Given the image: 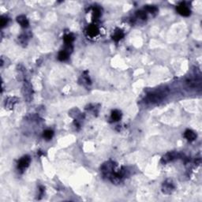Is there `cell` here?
Returning <instances> with one entry per match:
<instances>
[{
  "label": "cell",
  "instance_id": "cell-1",
  "mask_svg": "<svg viewBox=\"0 0 202 202\" xmlns=\"http://www.w3.org/2000/svg\"><path fill=\"white\" fill-rule=\"evenodd\" d=\"M175 189V185L171 180H167L163 182L162 186V191L165 194H171Z\"/></svg>",
  "mask_w": 202,
  "mask_h": 202
},
{
  "label": "cell",
  "instance_id": "cell-2",
  "mask_svg": "<svg viewBox=\"0 0 202 202\" xmlns=\"http://www.w3.org/2000/svg\"><path fill=\"white\" fill-rule=\"evenodd\" d=\"M32 92H33L32 85L29 82L25 81L23 85V88H22V93L25 96V99L29 100L31 99V96H32Z\"/></svg>",
  "mask_w": 202,
  "mask_h": 202
},
{
  "label": "cell",
  "instance_id": "cell-3",
  "mask_svg": "<svg viewBox=\"0 0 202 202\" xmlns=\"http://www.w3.org/2000/svg\"><path fill=\"white\" fill-rule=\"evenodd\" d=\"M31 159L29 155H25L23 156L22 158L20 159V160L18 161V163H17V167H18V169H20L21 171H23L24 169L27 168L29 163H30Z\"/></svg>",
  "mask_w": 202,
  "mask_h": 202
},
{
  "label": "cell",
  "instance_id": "cell-4",
  "mask_svg": "<svg viewBox=\"0 0 202 202\" xmlns=\"http://www.w3.org/2000/svg\"><path fill=\"white\" fill-rule=\"evenodd\" d=\"M114 167H115V165L113 164V163L108 162V163H106L104 164H103L102 167H101V171L104 175L110 176L112 174V172H113Z\"/></svg>",
  "mask_w": 202,
  "mask_h": 202
},
{
  "label": "cell",
  "instance_id": "cell-5",
  "mask_svg": "<svg viewBox=\"0 0 202 202\" xmlns=\"http://www.w3.org/2000/svg\"><path fill=\"white\" fill-rule=\"evenodd\" d=\"M177 10L181 15L185 16V17H187L190 14V10L187 7V6H185V4L183 3L179 5V7H177Z\"/></svg>",
  "mask_w": 202,
  "mask_h": 202
},
{
  "label": "cell",
  "instance_id": "cell-6",
  "mask_svg": "<svg viewBox=\"0 0 202 202\" xmlns=\"http://www.w3.org/2000/svg\"><path fill=\"white\" fill-rule=\"evenodd\" d=\"M87 33L89 37H94L96 36H97L99 33V29L97 28L96 25H92L89 27H88L87 29Z\"/></svg>",
  "mask_w": 202,
  "mask_h": 202
},
{
  "label": "cell",
  "instance_id": "cell-7",
  "mask_svg": "<svg viewBox=\"0 0 202 202\" xmlns=\"http://www.w3.org/2000/svg\"><path fill=\"white\" fill-rule=\"evenodd\" d=\"M176 157H177V154H176L175 152H168V153H167L165 155L163 156L161 162L162 163H167L173 160V159L176 158Z\"/></svg>",
  "mask_w": 202,
  "mask_h": 202
},
{
  "label": "cell",
  "instance_id": "cell-8",
  "mask_svg": "<svg viewBox=\"0 0 202 202\" xmlns=\"http://www.w3.org/2000/svg\"><path fill=\"white\" fill-rule=\"evenodd\" d=\"M17 21L20 24L21 26L23 28H27L29 26V21L26 18L25 16L24 15H21L17 17Z\"/></svg>",
  "mask_w": 202,
  "mask_h": 202
},
{
  "label": "cell",
  "instance_id": "cell-9",
  "mask_svg": "<svg viewBox=\"0 0 202 202\" xmlns=\"http://www.w3.org/2000/svg\"><path fill=\"white\" fill-rule=\"evenodd\" d=\"M184 136L185 138L188 140V141H194L197 138V134H196L194 132L193 130H187L185 132L184 134Z\"/></svg>",
  "mask_w": 202,
  "mask_h": 202
},
{
  "label": "cell",
  "instance_id": "cell-10",
  "mask_svg": "<svg viewBox=\"0 0 202 202\" xmlns=\"http://www.w3.org/2000/svg\"><path fill=\"white\" fill-rule=\"evenodd\" d=\"M123 37H124V33H123L122 30L118 29H116V31L115 32V33L113 35L112 38H113V40H114L115 42H118V41H120L121 39H122Z\"/></svg>",
  "mask_w": 202,
  "mask_h": 202
},
{
  "label": "cell",
  "instance_id": "cell-11",
  "mask_svg": "<svg viewBox=\"0 0 202 202\" xmlns=\"http://www.w3.org/2000/svg\"><path fill=\"white\" fill-rule=\"evenodd\" d=\"M17 102V99L15 97H10L6 100V108H12Z\"/></svg>",
  "mask_w": 202,
  "mask_h": 202
},
{
  "label": "cell",
  "instance_id": "cell-12",
  "mask_svg": "<svg viewBox=\"0 0 202 202\" xmlns=\"http://www.w3.org/2000/svg\"><path fill=\"white\" fill-rule=\"evenodd\" d=\"M68 56H69V53H68L66 50H61L60 52L58 53V58L60 61H66L68 58Z\"/></svg>",
  "mask_w": 202,
  "mask_h": 202
},
{
  "label": "cell",
  "instance_id": "cell-13",
  "mask_svg": "<svg viewBox=\"0 0 202 202\" xmlns=\"http://www.w3.org/2000/svg\"><path fill=\"white\" fill-rule=\"evenodd\" d=\"M121 112L120 111L115 110V111H112L111 113V119L114 120V121H118L120 118H121Z\"/></svg>",
  "mask_w": 202,
  "mask_h": 202
},
{
  "label": "cell",
  "instance_id": "cell-14",
  "mask_svg": "<svg viewBox=\"0 0 202 202\" xmlns=\"http://www.w3.org/2000/svg\"><path fill=\"white\" fill-rule=\"evenodd\" d=\"M53 136H54V132L52 131V130H45L44 132V134H43V137L46 140H50L51 138H53Z\"/></svg>",
  "mask_w": 202,
  "mask_h": 202
},
{
  "label": "cell",
  "instance_id": "cell-15",
  "mask_svg": "<svg viewBox=\"0 0 202 202\" xmlns=\"http://www.w3.org/2000/svg\"><path fill=\"white\" fill-rule=\"evenodd\" d=\"M74 37L72 34H67L64 37V41L66 45H71V43L74 41Z\"/></svg>",
  "mask_w": 202,
  "mask_h": 202
},
{
  "label": "cell",
  "instance_id": "cell-16",
  "mask_svg": "<svg viewBox=\"0 0 202 202\" xmlns=\"http://www.w3.org/2000/svg\"><path fill=\"white\" fill-rule=\"evenodd\" d=\"M145 10L148 12V13H151V14H154V13H156L157 12V7H155V6H146L145 8Z\"/></svg>",
  "mask_w": 202,
  "mask_h": 202
},
{
  "label": "cell",
  "instance_id": "cell-17",
  "mask_svg": "<svg viewBox=\"0 0 202 202\" xmlns=\"http://www.w3.org/2000/svg\"><path fill=\"white\" fill-rule=\"evenodd\" d=\"M100 15H101L100 9L98 8V7H95L94 9H93V13H92V17H93V18L97 19V18H99V17H100Z\"/></svg>",
  "mask_w": 202,
  "mask_h": 202
},
{
  "label": "cell",
  "instance_id": "cell-18",
  "mask_svg": "<svg viewBox=\"0 0 202 202\" xmlns=\"http://www.w3.org/2000/svg\"><path fill=\"white\" fill-rule=\"evenodd\" d=\"M136 15H137V17H138V18H140V19H142V20H145V19L147 18V14L145 13V11H143V10H139V11H138Z\"/></svg>",
  "mask_w": 202,
  "mask_h": 202
},
{
  "label": "cell",
  "instance_id": "cell-19",
  "mask_svg": "<svg viewBox=\"0 0 202 202\" xmlns=\"http://www.w3.org/2000/svg\"><path fill=\"white\" fill-rule=\"evenodd\" d=\"M7 22H8V19L7 17H2L0 19V25H1V27H4L5 25H7Z\"/></svg>",
  "mask_w": 202,
  "mask_h": 202
},
{
  "label": "cell",
  "instance_id": "cell-20",
  "mask_svg": "<svg viewBox=\"0 0 202 202\" xmlns=\"http://www.w3.org/2000/svg\"><path fill=\"white\" fill-rule=\"evenodd\" d=\"M19 41L21 44H27V37L25 35H21L20 37H19Z\"/></svg>",
  "mask_w": 202,
  "mask_h": 202
}]
</instances>
